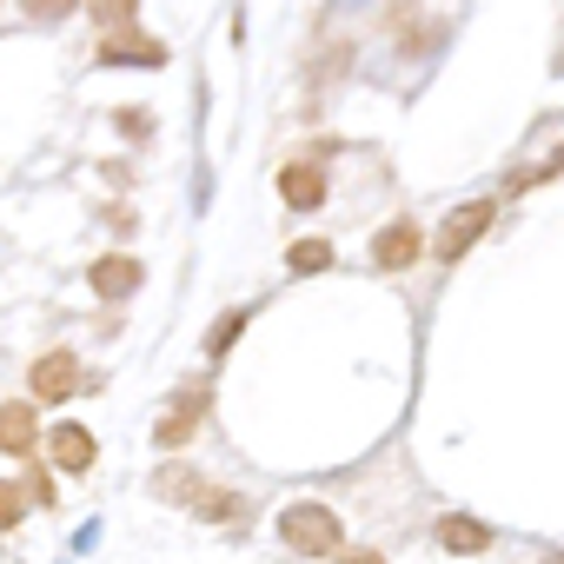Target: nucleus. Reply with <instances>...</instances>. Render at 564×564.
Returning <instances> with one entry per match:
<instances>
[{"mask_svg": "<svg viewBox=\"0 0 564 564\" xmlns=\"http://www.w3.org/2000/svg\"><path fill=\"white\" fill-rule=\"evenodd\" d=\"M279 531H286V544L306 551V557H333L346 544V531H339V518L326 505H293L286 518H279Z\"/></svg>", "mask_w": 564, "mask_h": 564, "instance_id": "nucleus-1", "label": "nucleus"}, {"mask_svg": "<svg viewBox=\"0 0 564 564\" xmlns=\"http://www.w3.org/2000/svg\"><path fill=\"white\" fill-rule=\"evenodd\" d=\"M28 386H34V399H41V405H61V399H74V392H80V359H74V352H47V359H34Z\"/></svg>", "mask_w": 564, "mask_h": 564, "instance_id": "nucleus-2", "label": "nucleus"}, {"mask_svg": "<svg viewBox=\"0 0 564 564\" xmlns=\"http://www.w3.org/2000/svg\"><path fill=\"white\" fill-rule=\"evenodd\" d=\"M419 252H425V226H419V219H392V226H386V232L372 239V259H379L386 272H399V265H412Z\"/></svg>", "mask_w": 564, "mask_h": 564, "instance_id": "nucleus-3", "label": "nucleus"}, {"mask_svg": "<svg viewBox=\"0 0 564 564\" xmlns=\"http://www.w3.org/2000/svg\"><path fill=\"white\" fill-rule=\"evenodd\" d=\"M41 445V412L28 405V399H14V405H0V452H14V458H28Z\"/></svg>", "mask_w": 564, "mask_h": 564, "instance_id": "nucleus-4", "label": "nucleus"}, {"mask_svg": "<svg viewBox=\"0 0 564 564\" xmlns=\"http://www.w3.org/2000/svg\"><path fill=\"white\" fill-rule=\"evenodd\" d=\"M199 419H206V386H186V392H180V405H173V412L160 419V432H153V438L180 452V445H186V438L199 432Z\"/></svg>", "mask_w": 564, "mask_h": 564, "instance_id": "nucleus-5", "label": "nucleus"}, {"mask_svg": "<svg viewBox=\"0 0 564 564\" xmlns=\"http://www.w3.org/2000/svg\"><path fill=\"white\" fill-rule=\"evenodd\" d=\"M485 226H491V206H485V199L458 206V213L445 219V232H438V259H458V252H465V246H471V239H478Z\"/></svg>", "mask_w": 564, "mask_h": 564, "instance_id": "nucleus-6", "label": "nucleus"}, {"mask_svg": "<svg viewBox=\"0 0 564 564\" xmlns=\"http://www.w3.org/2000/svg\"><path fill=\"white\" fill-rule=\"evenodd\" d=\"M87 286H94L100 300H127V293L140 286V259H127V252H113V259H94Z\"/></svg>", "mask_w": 564, "mask_h": 564, "instance_id": "nucleus-7", "label": "nucleus"}, {"mask_svg": "<svg viewBox=\"0 0 564 564\" xmlns=\"http://www.w3.org/2000/svg\"><path fill=\"white\" fill-rule=\"evenodd\" d=\"M47 452H54L61 471H87V465H94V432H87V425H54V432H47Z\"/></svg>", "mask_w": 564, "mask_h": 564, "instance_id": "nucleus-8", "label": "nucleus"}, {"mask_svg": "<svg viewBox=\"0 0 564 564\" xmlns=\"http://www.w3.org/2000/svg\"><path fill=\"white\" fill-rule=\"evenodd\" d=\"M100 61L113 67V61H133V67H166V47L160 41H140V34H113L107 47H100Z\"/></svg>", "mask_w": 564, "mask_h": 564, "instance_id": "nucleus-9", "label": "nucleus"}, {"mask_svg": "<svg viewBox=\"0 0 564 564\" xmlns=\"http://www.w3.org/2000/svg\"><path fill=\"white\" fill-rule=\"evenodd\" d=\"M279 193H286V206H319L326 180H319V166H286L279 173Z\"/></svg>", "mask_w": 564, "mask_h": 564, "instance_id": "nucleus-10", "label": "nucleus"}, {"mask_svg": "<svg viewBox=\"0 0 564 564\" xmlns=\"http://www.w3.org/2000/svg\"><path fill=\"white\" fill-rule=\"evenodd\" d=\"M438 544H445V551H458V557H471V551H485V544H491V531H485L478 518H445V524H438Z\"/></svg>", "mask_w": 564, "mask_h": 564, "instance_id": "nucleus-11", "label": "nucleus"}, {"mask_svg": "<svg viewBox=\"0 0 564 564\" xmlns=\"http://www.w3.org/2000/svg\"><path fill=\"white\" fill-rule=\"evenodd\" d=\"M286 265H293V272H326V265H333V246H326V239H300V246L286 252Z\"/></svg>", "mask_w": 564, "mask_h": 564, "instance_id": "nucleus-12", "label": "nucleus"}, {"mask_svg": "<svg viewBox=\"0 0 564 564\" xmlns=\"http://www.w3.org/2000/svg\"><path fill=\"white\" fill-rule=\"evenodd\" d=\"M153 491H166V498H199V478H193V471H180V465H166V471L153 478Z\"/></svg>", "mask_w": 564, "mask_h": 564, "instance_id": "nucleus-13", "label": "nucleus"}, {"mask_svg": "<svg viewBox=\"0 0 564 564\" xmlns=\"http://www.w3.org/2000/svg\"><path fill=\"white\" fill-rule=\"evenodd\" d=\"M28 505H34V498H28V485H0V524H21V518H28Z\"/></svg>", "mask_w": 564, "mask_h": 564, "instance_id": "nucleus-14", "label": "nucleus"}, {"mask_svg": "<svg viewBox=\"0 0 564 564\" xmlns=\"http://www.w3.org/2000/svg\"><path fill=\"white\" fill-rule=\"evenodd\" d=\"M21 8L34 14V21H61V14H74L80 0H21Z\"/></svg>", "mask_w": 564, "mask_h": 564, "instance_id": "nucleus-15", "label": "nucleus"}, {"mask_svg": "<svg viewBox=\"0 0 564 564\" xmlns=\"http://www.w3.org/2000/svg\"><path fill=\"white\" fill-rule=\"evenodd\" d=\"M239 326H246V313H226V319H219V326H213V339H206V352H226V346H232V333H239Z\"/></svg>", "mask_w": 564, "mask_h": 564, "instance_id": "nucleus-16", "label": "nucleus"}, {"mask_svg": "<svg viewBox=\"0 0 564 564\" xmlns=\"http://www.w3.org/2000/svg\"><path fill=\"white\" fill-rule=\"evenodd\" d=\"M127 14H133V0H94V21L100 28H120Z\"/></svg>", "mask_w": 564, "mask_h": 564, "instance_id": "nucleus-17", "label": "nucleus"}, {"mask_svg": "<svg viewBox=\"0 0 564 564\" xmlns=\"http://www.w3.org/2000/svg\"><path fill=\"white\" fill-rule=\"evenodd\" d=\"M120 133H127V140H147V133H153V113L127 107V113H120Z\"/></svg>", "mask_w": 564, "mask_h": 564, "instance_id": "nucleus-18", "label": "nucleus"}, {"mask_svg": "<svg viewBox=\"0 0 564 564\" xmlns=\"http://www.w3.org/2000/svg\"><path fill=\"white\" fill-rule=\"evenodd\" d=\"M28 498H34V505H54V478H47V471H41V465H34V471H28Z\"/></svg>", "mask_w": 564, "mask_h": 564, "instance_id": "nucleus-19", "label": "nucleus"}, {"mask_svg": "<svg viewBox=\"0 0 564 564\" xmlns=\"http://www.w3.org/2000/svg\"><path fill=\"white\" fill-rule=\"evenodd\" d=\"M339 564H386L379 551H339Z\"/></svg>", "mask_w": 564, "mask_h": 564, "instance_id": "nucleus-20", "label": "nucleus"}, {"mask_svg": "<svg viewBox=\"0 0 564 564\" xmlns=\"http://www.w3.org/2000/svg\"><path fill=\"white\" fill-rule=\"evenodd\" d=\"M544 564H564V551H557V557H544Z\"/></svg>", "mask_w": 564, "mask_h": 564, "instance_id": "nucleus-21", "label": "nucleus"}]
</instances>
